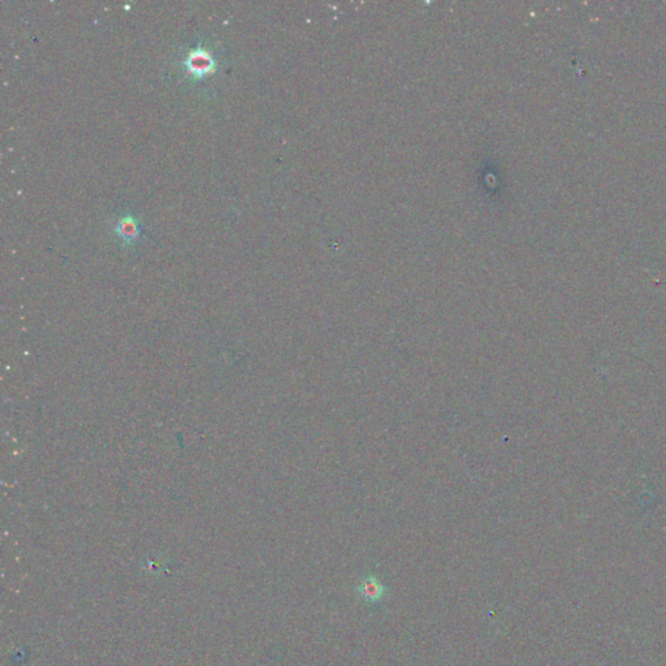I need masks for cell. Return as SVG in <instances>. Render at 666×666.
<instances>
[{
    "instance_id": "6da1fadb",
    "label": "cell",
    "mask_w": 666,
    "mask_h": 666,
    "mask_svg": "<svg viewBox=\"0 0 666 666\" xmlns=\"http://www.w3.org/2000/svg\"><path fill=\"white\" fill-rule=\"evenodd\" d=\"M185 72L195 81L213 75L217 69L215 55L204 46H197L188 51L181 62Z\"/></svg>"
},
{
    "instance_id": "3957f363",
    "label": "cell",
    "mask_w": 666,
    "mask_h": 666,
    "mask_svg": "<svg viewBox=\"0 0 666 666\" xmlns=\"http://www.w3.org/2000/svg\"><path fill=\"white\" fill-rule=\"evenodd\" d=\"M384 593V587L379 580L368 577L359 584V595L367 602H377Z\"/></svg>"
},
{
    "instance_id": "7a4b0ae2",
    "label": "cell",
    "mask_w": 666,
    "mask_h": 666,
    "mask_svg": "<svg viewBox=\"0 0 666 666\" xmlns=\"http://www.w3.org/2000/svg\"><path fill=\"white\" fill-rule=\"evenodd\" d=\"M141 232H142V226L140 220L130 214L120 217L115 224L116 236L127 246L133 245L140 238Z\"/></svg>"
}]
</instances>
